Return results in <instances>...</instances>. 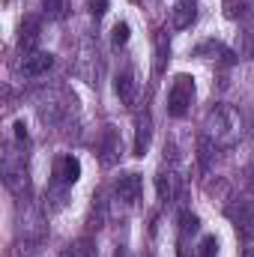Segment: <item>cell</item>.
Wrapping results in <instances>:
<instances>
[{
	"instance_id": "9c48e42d",
	"label": "cell",
	"mask_w": 254,
	"mask_h": 257,
	"mask_svg": "<svg viewBox=\"0 0 254 257\" xmlns=\"http://www.w3.org/2000/svg\"><path fill=\"white\" fill-rule=\"evenodd\" d=\"M18 42H21L24 51H30V48L39 42V18L27 15V18L21 21V27H18Z\"/></svg>"
},
{
	"instance_id": "5b68a950",
	"label": "cell",
	"mask_w": 254,
	"mask_h": 257,
	"mask_svg": "<svg viewBox=\"0 0 254 257\" xmlns=\"http://www.w3.org/2000/svg\"><path fill=\"white\" fill-rule=\"evenodd\" d=\"M54 177H57V183H63V186H75L78 183V177H81V162L69 153V156H60L57 162H54Z\"/></svg>"
},
{
	"instance_id": "ba28073f",
	"label": "cell",
	"mask_w": 254,
	"mask_h": 257,
	"mask_svg": "<svg viewBox=\"0 0 254 257\" xmlns=\"http://www.w3.org/2000/svg\"><path fill=\"white\" fill-rule=\"evenodd\" d=\"M114 93H117V99L123 102V105H132L135 102V93H138V81H135V75L123 69V72H117V78H114Z\"/></svg>"
},
{
	"instance_id": "d6986e66",
	"label": "cell",
	"mask_w": 254,
	"mask_h": 257,
	"mask_svg": "<svg viewBox=\"0 0 254 257\" xmlns=\"http://www.w3.org/2000/svg\"><path fill=\"white\" fill-rule=\"evenodd\" d=\"M15 138H18V141H27V126H24V120H15Z\"/></svg>"
},
{
	"instance_id": "5bb4252c",
	"label": "cell",
	"mask_w": 254,
	"mask_h": 257,
	"mask_svg": "<svg viewBox=\"0 0 254 257\" xmlns=\"http://www.w3.org/2000/svg\"><path fill=\"white\" fill-rule=\"evenodd\" d=\"M60 257H93V248H90L87 239H78V242H72Z\"/></svg>"
},
{
	"instance_id": "3957f363",
	"label": "cell",
	"mask_w": 254,
	"mask_h": 257,
	"mask_svg": "<svg viewBox=\"0 0 254 257\" xmlns=\"http://www.w3.org/2000/svg\"><path fill=\"white\" fill-rule=\"evenodd\" d=\"M141 192H144V180H141V174H120L117 183H114V194H117V200H123L126 206L138 203V200H141Z\"/></svg>"
},
{
	"instance_id": "ac0fdd59",
	"label": "cell",
	"mask_w": 254,
	"mask_h": 257,
	"mask_svg": "<svg viewBox=\"0 0 254 257\" xmlns=\"http://www.w3.org/2000/svg\"><path fill=\"white\" fill-rule=\"evenodd\" d=\"M105 12H108V0H90V15L102 18Z\"/></svg>"
},
{
	"instance_id": "8fae6325",
	"label": "cell",
	"mask_w": 254,
	"mask_h": 257,
	"mask_svg": "<svg viewBox=\"0 0 254 257\" xmlns=\"http://www.w3.org/2000/svg\"><path fill=\"white\" fill-rule=\"evenodd\" d=\"M117 153H120V138H117L114 128L108 126L105 128V135H102V162H105V165H114Z\"/></svg>"
},
{
	"instance_id": "e0dca14e",
	"label": "cell",
	"mask_w": 254,
	"mask_h": 257,
	"mask_svg": "<svg viewBox=\"0 0 254 257\" xmlns=\"http://www.w3.org/2000/svg\"><path fill=\"white\" fill-rule=\"evenodd\" d=\"M197 254H200V257H215V254H218V239H215L212 233H209V236H203V239H200V251H197Z\"/></svg>"
},
{
	"instance_id": "30bf717a",
	"label": "cell",
	"mask_w": 254,
	"mask_h": 257,
	"mask_svg": "<svg viewBox=\"0 0 254 257\" xmlns=\"http://www.w3.org/2000/svg\"><path fill=\"white\" fill-rule=\"evenodd\" d=\"M194 0H180L174 9H171V24L177 27V30H183V27H189L191 21H194Z\"/></svg>"
},
{
	"instance_id": "2e32d148",
	"label": "cell",
	"mask_w": 254,
	"mask_h": 257,
	"mask_svg": "<svg viewBox=\"0 0 254 257\" xmlns=\"http://www.w3.org/2000/svg\"><path fill=\"white\" fill-rule=\"evenodd\" d=\"M42 9L48 18H63L66 12V0H42Z\"/></svg>"
},
{
	"instance_id": "7a4b0ae2",
	"label": "cell",
	"mask_w": 254,
	"mask_h": 257,
	"mask_svg": "<svg viewBox=\"0 0 254 257\" xmlns=\"http://www.w3.org/2000/svg\"><path fill=\"white\" fill-rule=\"evenodd\" d=\"M194 102V78L191 75H177L171 90H168V114L171 117H186Z\"/></svg>"
},
{
	"instance_id": "6da1fadb",
	"label": "cell",
	"mask_w": 254,
	"mask_h": 257,
	"mask_svg": "<svg viewBox=\"0 0 254 257\" xmlns=\"http://www.w3.org/2000/svg\"><path fill=\"white\" fill-rule=\"evenodd\" d=\"M239 128H242V117H239V111L230 108V105H215V108L206 114V120H203V135H206L209 141H215L218 147L233 144V141L239 138Z\"/></svg>"
},
{
	"instance_id": "4fadbf2b",
	"label": "cell",
	"mask_w": 254,
	"mask_h": 257,
	"mask_svg": "<svg viewBox=\"0 0 254 257\" xmlns=\"http://www.w3.org/2000/svg\"><path fill=\"white\" fill-rule=\"evenodd\" d=\"M197 230H200V218L194 212H189V209H183V215H180V233L183 236H191Z\"/></svg>"
},
{
	"instance_id": "52a82bcc",
	"label": "cell",
	"mask_w": 254,
	"mask_h": 257,
	"mask_svg": "<svg viewBox=\"0 0 254 257\" xmlns=\"http://www.w3.org/2000/svg\"><path fill=\"white\" fill-rule=\"evenodd\" d=\"M156 192H159V200H174L177 192H180V174L174 171V168H165V171H159V177H156Z\"/></svg>"
},
{
	"instance_id": "8992f818",
	"label": "cell",
	"mask_w": 254,
	"mask_h": 257,
	"mask_svg": "<svg viewBox=\"0 0 254 257\" xmlns=\"http://www.w3.org/2000/svg\"><path fill=\"white\" fill-rule=\"evenodd\" d=\"M150 138H153V117L150 111H141L135 120V156H144L150 150Z\"/></svg>"
},
{
	"instance_id": "7c38bea8",
	"label": "cell",
	"mask_w": 254,
	"mask_h": 257,
	"mask_svg": "<svg viewBox=\"0 0 254 257\" xmlns=\"http://www.w3.org/2000/svg\"><path fill=\"white\" fill-rule=\"evenodd\" d=\"M197 57H206V60H221V57H230V51L224 48V45H218V42H203V45H197V51H194Z\"/></svg>"
},
{
	"instance_id": "ffe728a7",
	"label": "cell",
	"mask_w": 254,
	"mask_h": 257,
	"mask_svg": "<svg viewBox=\"0 0 254 257\" xmlns=\"http://www.w3.org/2000/svg\"><path fill=\"white\" fill-rule=\"evenodd\" d=\"M242 257H254V239H245V245H242Z\"/></svg>"
},
{
	"instance_id": "277c9868",
	"label": "cell",
	"mask_w": 254,
	"mask_h": 257,
	"mask_svg": "<svg viewBox=\"0 0 254 257\" xmlns=\"http://www.w3.org/2000/svg\"><path fill=\"white\" fill-rule=\"evenodd\" d=\"M51 66H54V54H48V51H27L24 60H21V72L27 78H39V75H48Z\"/></svg>"
},
{
	"instance_id": "9a60e30c",
	"label": "cell",
	"mask_w": 254,
	"mask_h": 257,
	"mask_svg": "<svg viewBox=\"0 0 254 257\" xmlns=\"http://www.w3.org/2000/svg\"><path fill=\"white\" fill-rule=\"evenodd\" d=\"M129 33H132V30H129L126 21H117V24H114V30H111V42H114L117 48H123V45L129 42Z\"/></svg>"
}]
</instances>
